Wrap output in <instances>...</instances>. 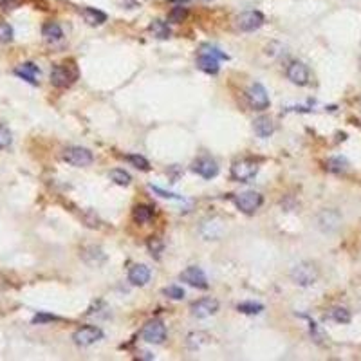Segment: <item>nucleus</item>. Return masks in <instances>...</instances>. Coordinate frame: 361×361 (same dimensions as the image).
<instances>
[{
    "label": "nucleus",
    "instance_id": "obj_14",
    "mask_svg": "<svg viewBox=\"0 0 361 361\" xmlns=\"http://www.w3.org/2000/svg\"><path fill=\"white\" fill-rule=\"evenodd\" d=\"M129 282L132 285H146L150 282V269L143 264H136V266L130 267L129 271Z\"/></svg>",
    "mask_w": 361,
    "mask_h": 361
},
{
    "label": "nucleus",
    "instance_id": "obj_10",
    "mask_svg": "<svg viewBox=\"0 0 361 361\" xmlns=\"http://www.w3.org/2000/svg\"><path fill=\"white\" fill-rule=\"evenodd\" d=\"M180 280L186 282L188 285L192 287H197V289H208V278L204 275V271L201 267H195V266H190L186 267L183 273H180Z\"/></svg>",
    "mask_w": 361,
    "mask_h": 361
},
{
    "label": "nucleus",
    "instance_id": "obj_20",
    "mask_svg": "<svg viewBox=\"0 0 361 361\" xmlns=\"http://www.w3.org/2000/svg\"><path fill=\"white\" fill-rule=\"evenodd\" d=\"M197 65H199V69L204 71V73H208V74H217V73H219V60H217V58H213L211 54H206V52L199 56Z\"/></svg>",
    "mask_w": 361,
    "mask_h": 361
},
{
    "label": "nucleus",
    "instance_id": "obj_25",
    "mask_svg": "<svg viewBox=\"0 0 361 361\" xmlns=\"http://www.w3.org/2000/svg\"><path fill=\"white\" fill-rule=\"evenodd\" d=\"M236 309L244 314H260L264 311V306L258 304V302H242V304L236 306Z\"/></svg>",
    "mask_w": 361,
    "mask_h": 361
},
{
    "label": "nucleus",
    "instance_id": "obj_2",
    "mask_svg": "<svg viewBox=\"0 0 361 361\" xmlns=\"http://www.w3.org/2000/svg\"><path fill=\"white\" fill-rule=\"evenodd\" d=\"M258 173V164L250 159H240L235 161L231 166V179L236 183H250L257 177Z\"/></svg>",
    "mask_w": 361,
    "mask_h": 361
},
{
    "label": "nucleus",
    "instance_id": "obj_27",
    "mask_svg": "<svg viewBox=\"0 0 361 361\" xmlns=\"http://www.w3.org/2000/svg\"><path fill=\"white\" fill-rule=\"evenodd\" d=\"M127 161H129L132 166L139 168V170H143V172H148L150 170V163L143 157V155H138V154H132V155H127L125 157Z\"/></svg>",
    "mask_w": 361,
    "mask_h": 361
},
{
    "label": "nucleus",
    "instance_id": "obj_4",
    "mask_svg": "<svg viewBox=\"0 0 361 361\" xmlns=\"http://www.w3.org/2000/svg\"><path fill=\"white\" fill-rule=\"evenodd\" d=\"M141 338L146 343L159 345L166 340V327L161 320H150L148 323H145L141 331Z\"/></svg>",
    "mask_w": 361,
    "mask_h": 361
},
{
    "label": "nucleus",
    "instance_id": "obj_32",
    "mask_svg": "<svg viewBox=\"0 0 361 361\" xmlns=\"http://www.w3.org/2000/svg\"><path fill=\"white\" fill-rule=\"evenodd\" d=\"M202 51H206V54H211L217 60H228V54L226 52H220V49L213 47V45H202Z\"/></svg>",
    "mask_w": 361,
    "mask_h": 361
},
{
    "label": "nucleus",
    "instance_id": "obj_12",
    "mask_svg": "<svg viewBox=\"0 0 361 361\" xmlns=\"http://www.w3.org/2000/svg\"><path fill=\"white\" fill-rule=\"evenodd\" d=\"M192 170H194L197 175H201L202 179H213V177L219 173V164L211 157H199L194 164H192Z\"/></svg>",
    "mask_w": 361,
    "mask_h": 361
},
{
    "label": "nucleus",
    "instance_id": "obj_23",
    "mask_svg": "<svg viewBox=\"0 0 361 361\" xmlns=\"http://www.w3.org/2000/svg\"><path fill=\"white\" fill-rule=\"evenodd\" d=\"M329 318L334 320L336 323H348L350 322V311L345 307H332L329 311Z\"/></svg>",
    "mask_w": 361,
    "mask_h": 361
},
{
    "label": "nucleus",
    "instance_id": "obj_3",
    "mask_svg": "<svg viewBox=\"0 0 361 361\" xmlns=\"http://www.w3.org/2000/svg\"><path fill=\"white\" fill-rule=\"evenodd\" d=\"M264 202V197L258 192H242V194L235 195V204L236 208L242 211V213H246V215H253L255 211L258 210V208L262 206Z\"/></svg>",
    "mask_w": 361,
    "mask_h": 361
},
{
    "label": "nucleus",
    "instance_id": "obj_19",
    "mask_svg": "<svg viewBox=\"0 0 361 361\" xmlns=\"http://www.w3.org/2000/svg\"><path fill=\"white\" fill-rule=\"evenodd\" d=\"M82 15H83V18H85V22L89 24V26H101V24L107 22V15H105L103 11L96 9V8H85L82 11Z\"/></svg>",
    "mask_w": 361,
    "mask_h": 361
},
{
    "label": "nucleus",
    "instance_id": "obj_33",
    "mask_svg": "<svg viewBox=\"0 0 361 361\" xmlns=\"http://www.w3.org/2000/svg\"><path fill=\"white\" fill-rule=\"evenodd\" d=\"M58 320V316H52V314H45V313H38L33 318V323H47V322H56Z\"/></svg>",
    "mask_w": 361,
    "mask_h": 361
},
{
    "label": "nucleus",
    "instance_id": "obj_31",
    "mask_svg": "<svg viewBox=\"0 0 361 361\" xmlns=\"http://www.w3.org/2000/svg\"><path fill=\"white\" fill-rule=\"evenodd\" d=\"M11 132H9L8 129H6L4 125H0V150L2 148H8L9 145H11Z\"/></svg>",
    "mask_w": 361,
    "mask_h": 361
},
{
    "label": "nucleus",
    "instance_id": "obj_6",
    "mask_svg": "<svg viewBox=\"0 0 361 361\" xmlns=\"http://www.w3.org/2000/svg\"><path fill=\"white\" fill-rule=\"evenodd\" d=\"M78 78V73L71 65H54L51 71V83L58 89H65Z\"/></svg>",
    "mask_w": 361,
    "mask_h": 361
},
{
    "label": "nucleus",
    "instance_id": "obj_26",
    "mask_svg": "<svg viewBox=\"0 0 361 361\" xmlns=\"http://www.w3.org/2000/svg\"><path fill=\"white\" fill-rule=\"evenodd\" d=\"M186 17H188V9L183 8V6H175V8L168 11V20L172 22V24H180Z\"/></svg>",
    "mask_w": 361,
    "mask_h": 361
},
{
    "label": "nucleus",
    "instance_id": "obj_21",
    "mask_svg": "<svg viewBox=\"0 0 361 361\" xmlns=\"http://www.w3.org/2000/svg\"><path fill=\"white\" fill-rule=\"evenodd\" d=\"M132 217L138 224H146L154 217V208L146 206V204H138V206L132 210Z\"/></svg>",
    "mask_w": 361,
    "mask_h": 361
},
{
    "label": "nucleus",
    "instance_id": "obj_22",
    "mask_svg": "<svg viewBox=\"0 0 361 361\" xmlns=\"http://www.w3.org/2000/svg\"><path fill=\"white\" fill-rule=\"evenodd\" d=\"M150 31H152V35L155 36V38H159V40H168L170 38V27H168V24L166 22H163V20H154L150 24Z\"/></svg>",
    "mask_w": 361,
    "mask_h": 361
},
{
    "label": "nucleus",
    "instance_id": "obj_34",
    "mask_svg": "<svg viewBox=\"0 0 361 361\" xmlns=\"http://www.w3.org/2000/svg\"><path fill=\"white\" fill-rule=\"evenodd\" d=\"M0 4H2V8L13 9V8H17V6L20 4V0H0Z\"/></svg>",
    "mask_w": 361,
    "mask_h": 361
},
{
    "label": "nucleus",
    "instance_id": "obj_15",
    "mask_svg": "<svg viewBox=\"0 0 361 361\" xmlns=\"http://www.w3.org/2000/svg\"><path fill=\"white\" fill-rule=\"evenodd\" d=\"M318 224L323 231H334V229H338V226H340V215H338V211H332V210L322 211L318 217Z\"/></svg>",
    "mask_w": 361,
    "mask_h": 361
},
{
    "label": "nucleus",
    "instance_id": "obj_24",
    "mask_svg": "<svg viewBox=\"0 0 361 361\" xmlns=\"http://www.w3.org/2000/svg\"><path fill=\"white\" fill-rule=\"evenodd\" d=\"M348 168V163L343 159V157H331L327 161V170L332 173H341Z\"/></svg>",
    "mask_w": 361,
    "mask_h": 361
},
{
    "label": "nucleus",
    "instance_id": "obj_1",
    "mask_svg": "<svg viewBox=\"0 0 361 361\" xmlns=\"http://www.w3.org/2000/svg\"><path fill=\"white\" fill-rule=\"evenodd\" d=\"M291 278L294 284L302 285V287L313 285L314 282L318 280V267L311 262H302V264H298V266L292 267Z\"/></svg>",
    "mask_w": 361,
    "mask_h": 361
},
{
    "label": "nucleus",
    "instance_id": "obj_13",
    "mask_svg": "<svg viewBox=\"0 0 361 361\" xmlns=\"http://www.w3.org/2000/svg\"><path fill=\"white\" fill-rule=\"evenodd\" d=\"M309 69H307L306 64H302V62H292V64H289L287 67V78L291 80L294 85H307L309 83Z\"/></svg>",
    "mask_w": 361,
    "mask_h": 361
},
{
    "label": "nucleus",
    "instance_id": "obj_5",
    "mask_svg": "<svg viewBox=\"0 0 361 361\" xmlns=\"http://www.w3.org/2000/svg\"><path fill=\"white\" fill-rule=\"evenodd\" d=\"M64 159L69 164H73V166L82 168L89 166L94 161V157H92V152L83 148V146H69V148L64 150Z\"/></svg>",
    "mask_w": 361,
    "mask_h": 361
},
{
    "label": "nucleus",
    "instance_id": "obj_35",
    "mask_svg": "<svg viewBox=\"0 0 361 361\" xmlns=\"http://www.w3.org/2000/svg\"><path fill=\"white\" fill-rule=\"evenodd\" d=\"M155 192V194H161V197H166V199H180L179 195H175V194H168V192H164V190H161V188H152Z\"/></svg>",
    "mask_w": 361,
    "mask_h": 361
},
{
    "label": "nucleus",
    "instance_id": "obj_16",
    "mask_svg": "<svg viewBox=\"0 0 361 361\" xmlns=\"http://www.w3.org/2000/svg\"><path fill=\"white\" fill-rule=\"evenodd\" d=\"M15 74L17 76H20L22 80H26L27 83H33V85H36V78L40 76V69L36 67L35 64H31V62H27V64H22L20 67H17L15 69Z\"/></svg>",
    "mask_w": 361,
    "mask_h": 361
},
{
    "label": "nucleus",
    "instance_id": "obj_28",
    "mask_svg": "<svg viewBox=\"0 0 361 361\" xmlns=\"http://www.w3.org/2000/svg\"><path fill=\"white\" fill-rule=\"evenodd\" d=\"M110 179L119 186H129L130 185V175L125 172V170H121V168H116V170H112L110 172Z\"/></svg>",
    "mask_w": 361,
    "mask_h": 361
},
{
    "label": "nucleus",
    "instance_id": "obj_29",
    "mask_svg": "<svg viewBox=\"0 0 361 361\" xmlns=\"http://www.w3.org/2000/svg\"><path fill=\"white\" fill-rule=\"evenodd\" d=\"M13 40V27L8 22H0V43H8Z\"/></svg>",
    "mask_w": 361,
    "mask_h": 361
},
{
    "label": "nucleus",
    "instance_id": "obj_18",
    "mask_svg": "<svg viewBox=\"0 0 361 361\" xmlns=\"http://www.w3.org/2000/svg\"><path fill=\"white\" fill-rule=\"evenodd\" d=\"M42 36L47 40V42L56 43L64 38V29H62L60 24H56V22H47V24L42 27Z\"/></svg>",
    "mask_w": 361,
    "mask_h": 361
},
{
    "label": "nucleus",
    "instance_id": "obj_7",
    "mask_svg": "<svg viewBox=\"0 0 361 361\" xmlns=\"http://www.w3.org/2000/svg\"><path fill=\"white\" fill-rule=\"evenodd\" d=\"M101 338H103V331L96 325H85L73 334L74 343L80 345V347H89V345L99 341Z\"/></svg>",
    "mask_w": 361,
    "mask_h": 361
},
{
    "label": "nucleus",
    "instance_id": "obj_11",
    "mask_svg": "<svg viewBox=\"0 0 361 361\" xmlns=\"http://www.w3.org/2000/svg\"><path fill=\"white\" fill-rule=\"evenodd\" d=\"M190 311L195 318H208L211 314H215L219 311V302L215 298H202V300L194 302L190 306Z\"/></svg>",
    "mask_w": 361,
    "mask_h": 361
},
{
    "label": "nucleus",
    "instance_id": "obj_36",
    "mask_svg": "<svg viewBox=\"0 0 361 361\" xmlns=\"http://www.w3.org/2000/svg\"><path fill=\"white\" fill-rule=\"evenodd\" d=\"M161 248H163V244L161 242H157V240H148V250L154 253V251H159Z\"/></svg>",
    "mask_w": 361,
    "mask_h": 361
},
{
    "label": "nucleus",
    "instance_id": "obj_8",
    "mask_svg": "<svg viewBox=\"0 0 361 361\" xmlns=\"http://www.w3.org/2000/svg\"><path fill=\"white\" fill-rule=\"evenodd\" d=\"M235 22H236V27L240 31L251 33V31H257L258 27H262L266 18H264V15L260 13V11H246V13L238 15Z\"/></svg>",
    "mask_w": 361,
    "mask_h": 361
},
{
    "label": "nucleus",
    "instance_id": "obj_17",
    "mask_svg": "<svg viewBox=\"0 0 361 361\" xmlns=\"http://www.w3.org/2000/svg\"><path fill=\"white\" fill-rule=\"evenodd\" d=\"M253 129L255 132H257L258 138H269L271 134L275 132V123H273V119L267 116H260L255 119L253 123Z\"/></svg>",
    "mask_w": 361,
    "mask_h": 361
},
{
    "label": "nucleus",
    "instance_id": "obj_9",
    "mask_svg": "<svg viewBox=\"0 0 361 361\" xmlns=\"http://www.w3.org/2000/svg\"><path fill=\"white\" fill-rule=\"evenodd\" d=\"M248 101L255 110H266L269 107V96H267V90L264 89V85L260 83H253V85L248 89Z\"/></svg>",
    "mask_w": 361,
    "mask_h": 361
},
{
    "label": "nucleus",
    "instance_id": "obj_30",
    "mask_svg": "<svg viewBox=\"0 0 361 361\" xmlns=\"http://www.w3.org/2000/svg\"><path fill=\"white\" fill-rule=\"evenodd\" d=\"M164 294H166L168 298H172V300H183V298H185V289L179 287V285H168V287L164 289Z\"/></svg>",
    "mask_w": 361,
    "mask_h": 361
}]
</instances>
